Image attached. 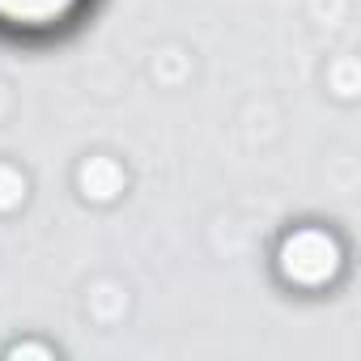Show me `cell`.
Listing matches in <instances>:
<instances>
[{
  "mask_svg": "<svg viewBox=\"0 0 361 361\" xmlns=\"http://www.w3.org/2000/svg\"><path fill=\"white\" fill-rule=\"evenodd\" d=\"M73 5L77 0H0V18L18 26H43V22L64 18Z\"/></svg>",
  "mask_w": 361,
  "mask_h": 361,
  "instance_id": "obj_1",
  "label": "cell"
}]
</instances>
